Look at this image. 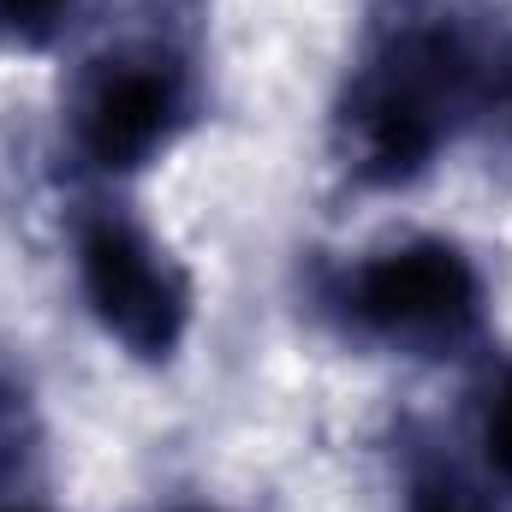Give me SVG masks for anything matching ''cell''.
<instances>
[{
  "label": "cell",
  "instance_id": "cell-1",
  "mask_svg": "<svg viewBox=\"0 0 512 512\" xmlns=\"http://www.w3.org/2000/svg\"><path fill=\"white\" fill-rule=\"evenodd\" d=\"M459 84L465 60L453 54V42H399L387 60H376L340 108V155L352 179L364 185L417 179L453 126Z\"/></svg>",
  "mask_w": 512,
  "mask_h": 512
},
{
  "label": "cell",
  "instance_id": "cell-3",
  "mask_svg": "<svg viewBox=\"0 0 512 512\" xmlns=\"http://www.w3.org/2000/svg\"><path fill=\"white\" fill-rule=\"evenodd\" d=\"M352 310L370 334L411 352H459L483 328V280L441 239L393 245L352 280Z\"/></svg>",
  "mask_w": 512,
  "mask_h": 512
},
{
  "label": "cell",
  "instance_id": "cell-4",
  "mask_svg": "<svg viewBox=\"0 0 512 512\" xmlns=\"http://www.w3.org/2000/svg\"><path fill=\"white\" fill-rule=\"evenodd\" d=\"M191 120L185 66L161 48H120L96 60L72 102V137L102 173L149 167Z\"/></svg>",
  "mask_w": 512,
  "mask_h": 512
},
{
  "label": "cell",
  "instance_id": "cell-9",
  "mask_svg": "<svg viewBox=\"0 0 512 512\" xmlns=\"http://www.w3.org/2000/svg\"><path fill=\"white\" fill-rule=\"evenodd\" d=\"M0 512H48V507H30V501H12V507H0Z\"/></svg>",
  "mask_w": 512,
  "mask_h": 512
},
{
  "label": "cell",
  "instance_id": "cell-6",
  "mask_svg": "<svg viewBox=\"0 0 512 512\" xmlns=\"http://www.w3.org/2000/svg\"><path fill=\"white\" fill-rule=\"evenodd\" d=\"M78 12L84 0H0V42L18 54H42L78 24Z\"/></svg>",
  "mask_w": 512,
  "mask_h": 512
},
{
  "label": "cell",
  "instance_id": "cell-5",
  "mask_svg": "<svg viewBox=\"0 0 512 512\" xmlns=\"http://www.w3.org/2000/svg\"><path fill=\"white\" fill-rule=\"evenodd\" d=\"M36 459H42L36 405L12 376H0V507L24 501V489L36 483Z\"/></svg>",
  "mask_w": 512,
  "mask_h": 512
},
{
  "label": "cell",
  "instance_id": "cell-2",
  "mask_svg": "<svg viewBox=\"0 0 512 512\" xmlns=\"http://www.w3.org/2000/svg\"><path fill=\"white\" fill-rule=\"evenodd\" d=\"M78 280L90 298V316L108 340H120L131 358L167 364L185 346L191 328V280L131 221H90L78 233Z\"/></svg>",
  "mask_w": 512,
  "mask_h": 512
},
{
  "label": "cell",
  "instance_id": "cell-8",
  "mask_svg": "<svg viewBox=\"0 0 512 512\" xmlns=\"http://www.w3.org/2000/svg\"><path fill=\"white\" fill-rule=\"evenodd\" d=\"M483 447H489V465L501 471V483H512V376L501 382V393L489 399V417H483Z\"/></svg>",
  "mask_w": 512,
  "mask_h": 512
},
{
  "label": "cell",
  "instance_id": "cell-7",
  "mask_svg": "<svg viewBox=\"0 0 512 512\" xmlns=\"http://www.w3.org/2000/svg\"><path fill=\"white\" fill-rule=\"evenodd\" d=\"M411 512H495V507H489L471 483L435 471V477H417V483H411Z\"/></svg>",
  "mask_w": 512,
  "mask_h": 512
}]
</instances>
